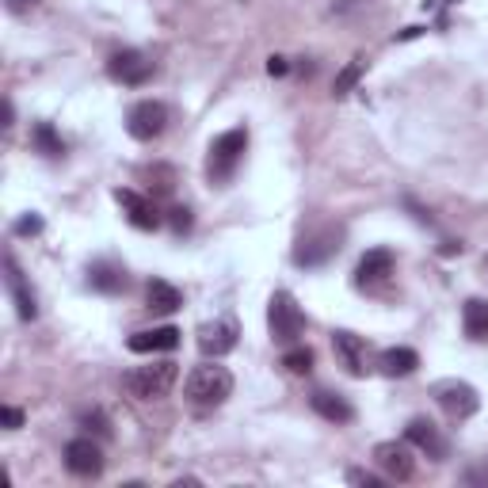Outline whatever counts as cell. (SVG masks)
<instances>
[{
	"label": "cell",
	"instance_id": "cell-13",
	"mask_svg": "<svg viewBox=\"0 0 488 488\" xmlns=\"http://www.w3.org/2000/svg\"><path fill=\"white\" fill-rule=\"evenodd\" d=\"M237 348V321L221 317V321H210L199 329V351L206 359H221V355H230Z\"/></svg>",
	"mask_w": 488,
	"mask_h": 488
},
{
	"label": "cell",
	"instance_id": "cell-21",
	"mask_svg": "<svg viewBox=\"0 0 488 488\" xmlns=\"http://www.w3.org/2000/svg\"><path fill=\"white\" fill-rule=\"evenodd\" d=\"M416 366H420V355L412 348H389L378 355V370L385 378H409V374H416Z\"/></svg>",
	"mask_w": 488,
	"mask_h": 488
},
{
	"label": "cell",
	"instance_id": "cell-3",
	"mask_svg": "<svg viewBox=\"0 0 488 488\" xmlns=\"http://www.w3.org/2000/svg\"><path fill=\"white\" fill-rule=\"evenodd\" d=\"M267 329H271V339L283 348H294L298 336L305 332V313L302 305L294 302L290 290H275L271 302H267Z\"/></svg>",
	"mask_w": 488,
	"mask_h": 488
},
{
	"label": "cell",
	"instance_id": "cell-17",
	"mask_svg": "<svg viewBox=\"0 0 488 488\" xmlns=\"http://www.w3.org/2000/svg\"><path fill=\"white\" fill-rule=\"evenodd\" d=\"M88 286L100 290V294H122V290L130 286V275L122 264H115V259H95V264L88 267Z\"/></svg>",
	"mask_w": 488,
	"mask_h": 488
},
{
	"label": "cell",
	"instance_id": "cell-35",
	"mask_svg": "<svg viewBox=\"0 0 488 488\" xmlns=\"http://www.w3.org/2000/svg\"><path fill=\"white\" fill-rule=\"evenodd\" d=\"M481 271H484V279H488V256L481 259Z\"/></svg>",
	"mask_w": 488,
	"mask_h": 488
},
{
	"label": "cell",
	"instance_id": "cell-22",
	"mask_svg": "<svg viewBox=\"0 0 488 488\" xmlns=\"http://www.w3.org/2000/svg\"><path fill=\"white\" fill-rule=\"evenodd\" d=\"M462 329H465L469 339L484 344V339H488V302H481V298L465 302V309H462Z\"/></svg>",
	"mask_w": 488,
	"mask_h": 488
},
{
	"label": "cell",
	"instance_id": "cell-7",
	"mask_svg": "<svg viewBox=\"0 0 488 488\" xmlns=\"http://www.w3.org/2000/svg\"><path fill=\"white\" fill-rule=\"evenodd\" d=\"M435 401H438V409H443V412L454 420V424H462V420H469V416L481 409L477 389L469 385V382H458V378L438 382V385H435Z\"/></svg>",
	"mask_w": 488,
	"mask_h": 488
},
{
	"label": "cell",
	"instance_id": "cell-20",
	"mask_svg": "<svg viewBox=\"0 0 488 488\" xmlns=\"http://www.w3.org/2000/svg\"><path fill=\"white\" fill-rule=\"evenodd\" d=\"M145 305H149V313L168 317V313H176V309L184 305V294L165 279H149V286H145Z\"/></svg>",
	"mask_w": 488,
	"mask_h": 488
},
{
	"label": "cell",
	"instance_id": "cell-9",
	"mask_svg": "<svg viewBox=\"0 0 488 488\" xmlns=\"http://www.w3.org/2000/svg\"><path fill=\"white\" fill-rule=\"evenodd\" d=\"M65 469L73 477H100L104 474V450L92 435H80L73 443H65Z\"/></svg>",
	"mask_w": 488,
	"mask_h": 488
},
{
	"label": "cell",
	"instance_id": "cell-28",
	"mask_svg": "<svg viewBox=\"0 0 488 488\" xmlns=\"http://www.w3.org/2000/svg\"><path fill=\"white\" fill-rule=\"evenodd\" d=\"M149 176H157V184H149L153 187V194H172V187H176V176H172V168H149Z\"/></svg>",
	"mask_w": 488,
	"mask_h": 488
},
{
	"label": "cell",
	"instance_id": "cell-8",
	"mask_svg": "<svg viewBox=\"0 0 488 488\" xmlns=\"http://www.w3.org/2000/svg\"><path fill=\"white\" fill-rule=\"evenodd\" d=\"M115 203L122 206V214H126V221L134 225V230H141V233L160 230V210H157V203L149 199V194L130 191V187H115Z\"/></svg>",
	"mask_w": 488,
	"mask_h": 488
},
{
	"label": "cell",
	"instance_id": "cell-27",
	"mask_svg": "<svg viewBox=\"0 0 488 488\" xmlns=\"http://www.w3.org/2000/svg\"><path fill=\"white\" fill-rule=\"evenodd\" d=\"M168 225H172V233H176V237L191 233V225H194L191 210H187V206H172V210H168Z\"/></svg>",
	"mask_w": 488,
	"mask_h": 488
},
{
	"label": "cell",
	"instance_id": "cell-25",
	"mask_svg": "<svg viewBox=\"0 0 488 488\" xmlns=\"http://www.w3.org/2000/svg\"><path fill=\"white\" fill-rule=\"evenodd\" d=\"M283 366L290 374H309V370H313V351H309V348H290L283 355Z\"/></svg>",
	"mask_w": 488,
	"mask_h": 488
},
{
	"label": "cell",
	"instance_id": "cell-33",
	"mask_svg": "<svg viewBox=\"0 0 488 488\" xmlns=\"http://www.w3.org/2000/svg\"><path fill=\"white\" fill-rule=\"evenodd\" d=\"M267 73H271V77H286V73H290V61H286V58H271V61H267Z\"/></svg>",
	"mask_w": 488,
	"mask_h": 488
},
{
	"label": "cell",
	"instance_id": "cell-15",
	"mask_svg": "<svg viewBox=\"0 0 488 488\" xmlns=\"http://www.w3.org/2000/svg\"><path fill=\"white\" fill-rule=\"evenodd\" d=\"M180 329L176 324H160V329H145V332H134L126 339V348L134 355H157V351H176L180 348Z\"/></svg>",
	"mask_w": 488,
	"mask_h": 488
},
{
	"label": "cell",
	"instance_id": "cell-14",
	"mask_svg": "<svg viewBox=\"0 0 488 488\" xmlns=\"http://www.w3.org/2000/svg\"><path fill=\"white\" fill-rule=\"evenodd\" d=\"M404 438H409V447H416L420 454H428L431 462H443V458H447V438L438 435V428L431 424V420H424V416L409 420V428H404Z\"/></svg>",
	"mask_w": 488,
	"mask_h": 488
},
{
	"label": "cell",
	"instance_id": "cell-18",
	"mask_svg": "<svg viewBox=\"0 0 488 488\" xmlns=\"http://www.w3.org/2000/svg\"><path fill=\"white\" fill-rule=\"evenodd\" d=\"M393 275V252L389 249H370L359 267H355V286H378Z\"/></svg>",
	"mask_w": 488,
	"mask_h": 488
},
{
	"label": "cell",
	"instance_id": "cell-6",
	"mask_svg": "<svg viewBox=\"0 0 488 488\" xmlns=\"http://www.w3.org/2000/svg\"><path fill=\"white\" fill-rule=\"evenodd\" d=\"M165 126H168V107L160 100H141L126 111V134L134 141H153L165 134Z\"/></svg>",
	"mask_w": 488,
	"mask_h": 488
},
{
	"label": "cell",
	"instance_id": "cell-5",
	"mask_svg": "<svg viewBox=\"0 0 488 488\" xmlns=\"http://www.w3.org/2000/svg\"><path fill=\"white\" fill-rule=\"evenodd\" d=\"M339 240H344V230H336V225H317V230H309L298 240L294 264L298 267H321V264H329V259L339 252Z\"/></svg>",
	"mask_w": 488,
	"mask_h": 488
},
{
	"label": "cell",
	"instance_id": "cell-19",
	"mask_svg": "<svg viewBox=\"0 0 488 488\" xmlns=\"http://www.w3.org/2000/svg\"><path fill=\"white\" fill-rule=\"evenodd\" d=\"M309 404H313V412L321 420H329V424H351L355 420V409L348 404V397H339V393H329V389H317L313 397H309Z\"/></svg>",
	"mask_w": 488,
	"mask_h": 488
},
{
	"label": "cell",
	"instance_id": "cell-16",
	"mask_svg": "<svg viewBox=\"0 0 488 488\" xmlns=\"http://www.w3.org/2000/svg\"><path fill=\"white\" fill-rule=\"evenodd\" d=\"M5 279H8V290H12V302H15V313L20 321H35L39 317V302H35V290L23 283L20 275V264H15V256H5Z\"/></svg>",
	"mask_w": 488,
	"mask_h": 488
},
{
	"label": "cell",
	"instance_id": "cell-23",
	"mask_svg": "<svg viewBox=\"0 0 488 488\" xmlns=\"http://www.w3.org/2000/svg\"><path fill=\"white\" fill-rule=\"evenodd\" d=\"M31 141H35V149L42 157H50V160L65 157V141H61V134H58L50 122H35V130H31Z\"/></svg>",
	"mask_w": 488,
	"mask_h": 488
},
{
	"label": "cell",
	"instance_id": "cell-29",
	"mask_svg": "<svg viewBox=\"0 0 488 488\" xmlns=\"http://www.w3.org/2000/svg\"><path fill=\"white\" fill-rule=\"evenodd\" d=\"M12 230H15V237H39L42 233V218L39 214H23L20 221L12 225Z\"/></svg>",
	"mask_w": 488,
	"mask_h": 488
},
{
	"label": "cell",
	"instance_id": "cell-34",
	"mask_svg": "<svg viewBox=\"0 0 488 488\" xmlns=\"http://www.w3.org/2000/svg\"><path fill=\"white\" fill-rule=\"evenodd\" d=\"M454 252H462V240H443V256H454Z\"/></svg>",
	"mask_w": 488,
	"mask_h": 488
},
{
	"label": "cell",
	"instance_id": "cell-4",
	"mask_svg": "<svg viewBox=\"0 0 488 488\" xmlns=\"http://www.w3.org/2000/svg\"><path fill=\"white\" fill-rule=\"evenodd\" d=\"M176 378H180V366L176 363H149V366H134L122 378V385L130 389V397H138V401H160V397H168L172 393V385Z\"/></svg>",
	"mask_w": 488,
	"mask_h": 488
},
{
	"label": "cell",
	"instance_id": "cell-26",
	"mask_svg": "<svg viewBox=\"0 0 488 488\" xmlns=\"http://www.w3.org/2000/svg\"><path fill=\"white\" fill-rule=\"evenodd\" d=\"M80 428H85L88 435L95 431L100 438H107V435H111V424H107V416H104L100 409H92V412H85V416H80Z\"/></svg>",
	"mask_w": 488,
	"mask_h": 488
},
{
	"label": "cell",
	"instance_id": "cell-30",
	"mask_svg": "<svg viewBox=\"0 0 488 488\" xmlns=\"http://www.w3.org/2000/svg\"><path fill=\"white\" fill-rule=\"evenodd\" d=\"M0 420H5L8 431H20L23 428V412L15 409V404H5V409H0Z\"/></svg>",
	"mask_w": 488,
	"mask_h": 488
},
{
	"label": "cell",
	"instance_id": "cell-31",
	"mask_svg": "<svg viewBox=\"0 0 488 488\" xmlns=\"http://www.w3.org/2000/svg\"><path fill=\"white\" fill-rule=\"evenodd\" d=\"M348 481H351V484H366V488H382V484H385L378 474H366V469H351Z\"/></svg>",
	"mask_w": 488,
	"mask_h": 488
},
{
	"label": "cell",
	"instance_id": "cell-10",
	"mask_svg": "<svg viewBox=\"0 0 488 488\" xmlns=\"http://www.w3.org/2000/svg\"><path fill=\"white\" fill-rule=\"evenodd\" d=\"M107 77L119 80V85H126V88H141L145 80L153 77V61L138 50H119V54L107 58Z\"/></svg>",
	"mask_w": 488,
	"mask_h": 488
},
{
	"label": "cell",
	"instance_id": "cell-32",
	"mask_svg": "<svg viewBox=\"0 0 488 488\" xmlns=\"http://www.w3.org/2000/svg\"><path fill=\"white\" fill-rule=\"evenodd\" d=\"M5 5H8L12 15H23V12H31V8H39L42 0H5Z\"/></svg>",
	"mask_w": 488,
	"mask_h": 488
},
{
	"label": "cell",
	"instance_id": "cell-11",
	"mask_svg": "<svg viewBox=\"0 0 488 488\" xmlns=\"http://www.w3.org/2000/svg\"><path fill=\"white\" fill-rule=\"evenodd\" d=\"M374 462H378V469H382L389 481H412V474H416L409 438H404V443H397V438H389V443H378V447H374Z\"/></svg>",
	"mask_w": 488,
	"mask_h": 488
},
{
	"label": "cell",
	"instance_id": "cell-24",
	"mask_svg": "<svg viewBox=\"0 0 488 488\" xmlns=\"http://www.w3.org/2000/svg\"><path fill=\"white\" fill-rule=\"evenodd\" d=\"M366 73V61L363 58H355V61H348L344 69L336 73V85H332V95L336 100H344V95H351L355 92V85H359V77Z\"/></svg>",
	"mask_w": 488,
	"mask_h": 488
},
{
	"label": "cell",
	"instance_id": "cell-2",
	"mask_svg": "<svg viewBox=\"0 0 488 488\" xmlns=\"http://www.w3.org/2000/svg\"><path fill=\"white\" fill-rule=\"evenodd\" d=\"M244 153H249V130L244 126H233L225 130V134H218L214 141H210V153H206V176L210 184L225 187L237 176Z\"/></svg>",
	"mask_w": 488,
	"mask_h": 488
},
{
	"label": "cell",
	"instance_id": "cell-12",
	"mask_svg": "<svg viewBox=\"0 0 488 488\" xmlns=\"http://www.w3.org/2000/svg\"><path fill=\"white\" fill-rule=\"evenodd\" d=\"M332 348H336L339 366H344L351 378H366L370 351H366V339L363 336H355V332H332Z\"/></svg>",
	"mask_w": 488,
	"mask_h": 488
},
{
	"label": "cell",
	"instance_id": "cell-1",
	"mask_svg": "<svg viewBox=\"0 0 488 488\" xmlns=\"http://www.w3.org/2000/svg\"><path fill=\"white\" fill-rule=\"evenodd\" d=\"M184 397L194 404V409H218V404H225V401L233 397V374H230V366H221V363L194 366L187 374Z\"/></svg>",
	"mask_w": 488,
	"mask_h": 488
}]
</instances>
